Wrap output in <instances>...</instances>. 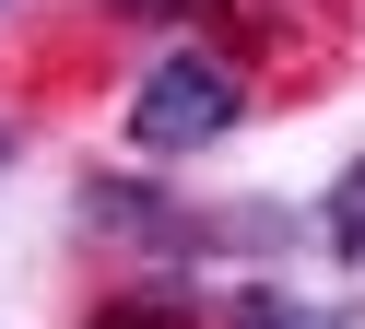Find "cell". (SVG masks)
<instances>
[{"label":"cell","instance_id":"4","mask_svg":"<svg viewBox=\"0 0 365 329\" xmlns=\"http://www.w3.org/2000/svg\"><path fill=\"white\" fill-rule=\"evenodd\" d=\"M247 329H330V318H318V306H283V294H259V306H247Z\"/></svg>","mask_w":365,"mask_h":329},{"label":"cell","instance_id":"1","mask_svg":"<svg viewBox=\"0 0 365 329\" xmlns=\"http://www.w3.org/2000/svg\"><path fill=\"white\" fill-rule=\"evenodd\" d=\"M236 118H247V83L224 59H200V47L153 59L142 94H130V141H142V153H200V141H224Z\"/></svg>","mask_w":365,"mask_h":329},{"label":"cell","instance_id":"2","mask_svg":"<svg viewBox=\"0 0 365 329\" xmlns=\"http://www.w3.org/2000/svg\"><path fill=\"white\" fill-rule=\"evenodd\" d=\"M95 329H200L177 294H118V306H95Z\"/></svg>","mask_w":365,"mask_h":329},{"label":"cell","instance_id":"5","mask_svg":"<svg viewBox=\"0 0 365 329\" xmlns=\"http://www.w3.org/2000/svg\"><path fill=\"white\" fill-rule=\"evenodd\" d=\"M118 12H200V0H118Z\"/></svg>","mask_w":365,"mask_h":329},{"label":"cell","instance_id":"3","mask_svg":"<svg viewBox=\"0 0 365 329\" xmlns=\"http://www.w3.org/2000/svg\"><path fill=\"white\" fill-rule=\"evenodd\" d=\"M330 247H341V258H365V164L330 188Z\"/></svg>","mask_w":365,"mask_h":329}]
</instances>
